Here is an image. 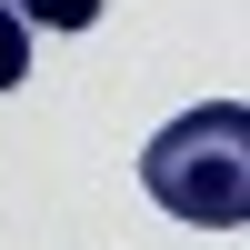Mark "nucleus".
<instances>
[{
	"label": "nucleus",
	"mask_w": 250,
	"mask_h": 250,
	"mask_svg": "<svg viewBox=\"0 0 250 250\" xmlns=\"http://www.w3.org/2000/svg\"><path fill=\"white\" fill-rule=\"evenodd\" d=\"M140 190L190 230H240L250 220V110L240 100H200L140 150Z\"/></svg>",
	"instance_id": "obj_1"
},
{
	"label": "nucleus",
	"mask_w": 250,
	"mask_h": 250,
	"mask_svg": "<svg viewBox=\"0 0 250 250\" xmlns=\"http://www.w3.org/2000/svg\"><path fill=\"white\" fill-rule=\"evenodd\" d=\"M10 80H30V20L0 0V90H10Z\"/></svg>",
	"instance_id": "obj_2"
},
{
	"label": "nucleus",
	"mask_w": 250,
	"mask_h": 250,
	"mask_svg": "<svg viewBox=\"0 0 250 250\" xmlns=\"http://www.w3.org/2000/svg\"><path fill=\"white\" fill-rule=\"evenodd\" d=\"M20 20H50V30H90L100 20V0H10Z\"/></svg>",
	"instance_id": "obj_3"
}]
</instances>
